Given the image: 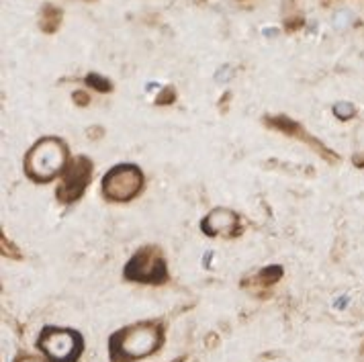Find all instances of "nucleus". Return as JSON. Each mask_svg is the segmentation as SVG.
I'll list each match as a JSON object with an SVG mask.
<instances>
[{"instance_id": "7", "label": "nucleus", "mask_w": 364, "mask_h": 362, "mask_svg": "<svg viewBox=\"0 0 364 362\" xmlns=\"http://www.w3.org/2000/svg\"><path fill=\"white\" fill-rule=\"evenodd\" d=\"M203 228L209 230V233H219V231L230 233L235 228V215L232 211H225V209H217L207 217Z\"/></svg>"}, {"instance_id": "1", "label": "nucleus", "mask_w": 364, "mask_h": 362, "mask_svg": "<svg viewBox=\"0 0 364 362\" xmlns=\"http://www.w3.org/2000/svg\"><path fill=\"white\" fill-rule=\"evenodd\" d=\"M66 162V149L55 139H43L27 156V170L37 181L55 176Z\"/></svg>"}, {"instance_id": "5", "label": "nucleus", "mask_w": 364, "mask_h": 362, "mask_svg": "<svg viewBox=\"0 0 364 362\" xmlns=\"http://www.w3.org/2000/svg\"><path fill=\"white\" fill-rule=\"evenodd\" d=\"M78 340L76 334L70 331H46V336L41 338L43 350L50 354L53 361H66L74 354V342Z\"/></svg>"}, {"instance_id": "6", "label": "nucleus", "mask_w": 364, "mask_h": 362, "mask_svg": "<svg viewBox=\"0 0 364 362\" xmlns=\"http://www.w3.org/2000/svg\"><path fill=\"white\" fill-rule=\"evenodd\" d=\"M88 179H90V164H88V160L78 158V160L72 164V168H70V174L66 176V181H64V184H62V188L58 191V193H60V197L64 198V201H72V198H76L84 191V186H86Z\"/></svg>"}, {"instance_id": "8", "label": "nucleus", "mask_w": 364, "mask_h": 362, "mask_svg": "<svg viewBox=\"0 0 364 362\" xmlns=\"http://www.w3.org/2000/svg\"><path fill=\"white\" fill-rule=\"evenodd\" d=\"M333 111L342 117V119H348V117H352V113H354V107H352V105H348V102H340V105H336V109H333Z\"/></svg>"}, {"instance_id": "10", "label": "nucleus", "mask_w": 364, "mask_h": 362, "mask_svg": "<svg viewBox=\"0 0 364 362\" xmlns=\"http://www.w3.org/2000/svg\"><path fill=\"white\" fill-rule=\"evenodd\" d=\"M18 362H39V361H35V358H27V361H18Z\"/></svg>"}, {"instance_id": "9", "label": "nucleus", "mask_w": 364, "mask_h": 362, "mask_svg": "<svg viewBox=\"0 0 364 362\" xmlns=\"http://www.w3.org/2000/svg\"><path fill=\"white\" fill-rule=\"evenodd\" d=\"M350 18H352V15H350L348 11H342V13H338V15H336L333 25H336V27H340V29H342V27H348V25H350Z\"/></svg>"}, {"instance_id": "2", "label": "nucleus", "mask_w": 364, "mask_h": 362, "mask_svg": "<svg viewBox=\"0 0 364 362\" xmlns=\"http://www.w3.org/2000/svg\"><path fill=\"white\" fill-rule=\"evenodd\" d=\"M141 188V172L135 166H117L107 176L102 191L113 201H129Z\"/></svg>"}, {"instance_id": "3", "label": "nucleus", "mask_w": 364, "mask_h": 362, "mask_svg": "<svg viewBox=\"0 0 364 362\" xmlns=\"http://www.w3.org/2000/svg\"><path fill=\"white\" fill-rule=\"evenodd\" d=\"M125 275L129 279L146 280V282H162V279H166V268L164 262L156 256L154 250H146V252L137 254L129 262Z\"/></svg>"}, {"instance_id": "4", "label": "nucleus", "mask_w": 364, "mask_h": 362, "mask_svg": "<svg viewBox=\"0 0 364 362\" xmlns=\"http://www.w3.org/2000/svg\"><path fill=\"white\" fill-rule=\"evenodd\" d=\"M158 344V331L154 328H133L123 334V352L127 356H146Z\"/></svg>"}]
</instances>
